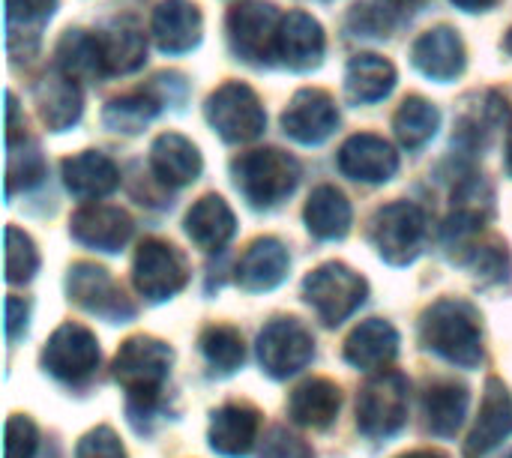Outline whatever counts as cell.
Masks as SVG:
<instances>
[{"instance_id": "1", "label": "cell", "mask_w": 512, "mask_h": 458, "mask_svg": "<svg viewBox=\"0 0 512 458\" xmlns=\"http://www.w3.org/2000/svg\"><path fill=\"white\" fill-rule=\"evenodd\" d=\"M423 345L459 369H477L483 363V333L474 306L465 300H438L420 321Z\"/></svg>"}, {"instance_id": "2", "label": "cell", "mask_w": 512, "mask_h": 458, "mask_svg": "<svg viewBox=\"0 0 512 458\" xmlns=\"http://www.w3.org/2000/svg\"><path fill=\"white\" fill-rule=\"evenodd\" d=\"M171 363H174V351L153 336H132L120 345L111 372L114 381L126 390L132 414L144 417L156 411Z\"/></svg>"}, {"instance_id": "3", "label": "cell", "mask_w": 512, "mask_h": 458, "mask_svg": "<svg viewBox=\"0 0 512 458\" xmlns=\"http://www.w3.org/2000/svg\"><path fill=\"white\" fill-rule=\"evenodd\" d=\"M300 174H303L300 162L291 153L276 150V147L249 150L231 162L234 186L258 210H270L282 204L297 189Z\"/></svg>"}, {"instance_id": "4", "label": "cell", "mask_w": 512, "mask_h": 458, "mask_svg": "<svg viewBox=\"0 0 512 458\" xmlns=\"http://www.w3.org/2000/svg\"><path fill=\"white\" fill-rule=\"evenodd\" d=\"M303 297L327 327H339L366 303L369 282L348 264L330 261L303 279Z\"/></svg>"}, {"instance_id": "5", "label": "cell", "mask_w": 512, "mask_h": 458, "mask_svg": "<svg viewBox=\"0 0 512 458\" xmlns=\"http://www.w3.org/2000/svg\"><path fill=\"white\" fill-rule=\"evenodd\" d=\"M408 423V378L384 369L372 375L357 396V429L369 441H384Z\"/></svg>"}, {"instance_id": "6", "label": "cell", "mask_w": 512, "mask_h": 458, "mask_svg": "<svg viewBox=\"0 0 512 458\" xmlns=\"http://www.w3.org/2000/svg\"><path fill=\"white\" fill-rule=\"evenodd\" d=\"M204 117L219 138L228 144H246L264 135L267 114L258 93L243 81H225L216 93H210L204 105Z\"/></svg>"}, {"instance_id": "7", "label": "cell", "mask_w": 512, "mask_h": 458, "mask_svg": "<svg viewBox=\"0 0 512 458\" xmlns=\"http://www.w3.org/2000/svg\"><path fill=\"white\" fill-rule=\"evenodd\" d=\"M426 213L411 201L387 204L372 219V243L390 267H408L420 258L426 243Z\"/></svg>"}, {"instance_id": "8", "label": "cell", "mask_w": 512, "mask_h": 458, "mask_svg": "<svg viewBox=\"0 0 512 458\" xmlns=\"http://www.w3.org/2000/svg\"><path fill=\"white\" fill-rule=\"evenodd\" d=\"M132 282H135V288H138V294L144 300L162 303V300H171L174 294H180L186 288V282H189V264L180 255L177 246L150 237L135 252Z\"/></svg>"}, {"instance_id": "9", "label": "cell", "mask_w": 512, "mask_h": 458, "mask_svg": "<svg viewBox=\"0 0 512 458\" xmlns=\"http://www.w3.org/2000/svg\"><path fill=\"white\" fill-rule=\"evenodd\" d=\"M99 342L84 324H60L42 348V369L63 384H84L99 369Z\"/></svg>"}, {"instance_id": "10", "label": "cell", "mask_w": 512, "mask_h": 458, "mask_svg": "<svg viewBox=\"0 0 512 458\" xmlns=\"http://www.w3.org/2000/svg\"><path fill=\"white\" fill-rule=\"evenodd\" d=\"M282 12L270 3H243L228 12V42L246 63H273Z\"/></svg>"}, {"instance_id": "11", "label": "cell", "mask_w": 512, "mask_h": 458, "mask_svg": "<svg viewBox=\"0 0 512 458\" xmlns=\"http://www.w3.org/2000/svg\"><path fill=\"white\" fill-rule=\"evenodd\" d=\"M312 357H315V339L297 318H276L258 336L261 369L276 381L303 372L312 363Z\"/></svg>"}, {"instance_id": "12", "label": "cell", "mask_w": 512, "mask_h": 458, "mask_svg": "<svg viewBox=\"0 0 512 458\" xmlns=\"http://www.w3.org/2000/svg\"><path fill=\"white\" fill-rule=\"evenodd\" d=\"M66 294L75 306H81L90 315H99L111 324H123L135 318V306L120 291V285L108 276V270L96 264H72L66 276Z\"/></svg>"}, {"instance_id": "13", "label": "cell", "mask_w": 512, "mask_h": 458, "mask_svg": "<svg viewBox=\"0 0 512 458\" xmlns=\"http://www.w3.org/2000/svg\"><path fill=\"white\" fill-rule=\"evenodd\" d=\"M339 126V108L336 99L327 90L306 87L294 93L282 114V129L300 144H321L327 141Z\"/></svg>"}, {"instance_id": "14", "label": "cell", "mask_w": 512, "mask_h": 458, "mask_svg": "<svg viewBox=\"0 0 512 458\" xmlns=\"http://www.w3.org/2000/svg\"><path fill=\"white\" fill-rule=\"evenodd\" d=\"M336 162L345 177L360 183H387L399 171V153L393 150V144L372 132L351 135L342 144Z\"/></svg>"}, {"instance_id": "15", "label": "cell", "mask_w": 512, "mask_h": 458, "mask_svg": "<svg viewBox=\"0 0 512 458\" xmlns=\"http://www.w3.org/2000/svg\"><path fill=\"white\" fill-rule=\"evenodd\" d=\"M132 219L126 210L111 207V204H90L81 207L69 219V234L96 252H120L132 240Z\"/></svg>"}, {"instance_id": "16", "label": "cell", "mask_w": 512, "mask_h": 458, "mask_svg": "<svg viewBox=\"0 0 512 458\" xmlns=\"http://www.w3.org/2000/svg\"><path fill=\"white\" fill-rule=\"evenodd\" d=\"M512 435V396L504 387V381L489 378L486 381V393H483V405H480V417L465 441V458H483L489 456L495 447H501Z\"/></svg>"}, {"instance_id": "17", "label": "cell", "mask_w": 512, "mask_h": 458, "mask_svg": "<svg viewBox=\"0 0 512 458\" xmlns=\"http://www.w3.org/2000/svg\"><path fill=\"white\" fill-rule=\"evenodd\" d=\"M324 48H327L324 27L309 12L294 9L282 18L279 39H276L279 63H285L288 69H297V72H309V69L321 66Z\"/></svg>"}, {"instance_id": "18", "label": "cell", "mask_w": 512, "mask_h": 458, "mask_svg": "<svg viewBox=\"0 0 512 458\" xmlns=\"http://www.w3.org/2000/svg\"><path fill=\"white\" fill-rule=\"evenodd\" d=\"M258 429H261V414L246 402H231L213 411L207 441H210V450L219 456L243 458L255 450Z\"/></svg>"}, {"instance_id": "19", "label": "cell", "mask_w": 512, "mask_h": 458, "mask_svg": "<svg viewBox=\"0 0 512 458\" xmlns=\"http://www.w3.org/2000/svg\"><path fill=\"white\" fill-rule=\"evenodd\" d=\"M411 60L414 66L432 78V81H453L465 72L468 66V54H465V42L453 27H435L426 30L414 48H411Z\"/></svg>"}, {"instance_id": "20", "label": "cell", "mask_w": 512, "mask_h": 458, "mask_svg": "<svg viewBox=\"0 0 512 458\" xmlns=\"http://www.w3.org/2000/svg\"><path fill=\"white\" fill-rule=\"evenodd\" d=\"M153 39L165 54H186L201 42L204 18L192 0H162L150 21Z\"/></svg>"}, {"instance_id": "21", "label": "cell", "mask_w": 512, "mask_h": 458, "mask_svg": "<svg viewBox=\"0 0 512 458\" xmlns=\"http://www.w3.org/2000/svg\"><path fill=\"white\" fill-rule=\"evenodd\" d=\"M507 120H510V102L501 93H495V90L474 93L465 99L453 141L468 147V150H483L492 144V138L498 135V129Z\"/></svg>"}, {"instance_id": "22", "label": "cell", "mask_w": 512, "mask_h": 458, "mask_svg": "<svg viewBox=\"0 0 512 458\" xmlns=\"http://www.w3.org/2000/svg\"><path fill=\"white\" fill-rule=\"evenodd\" d=\"M36 108H39L42 123L51 132H63V129L75 126L84 111L78 81L72 75H66L60 66L48 69L42 75V81L36 84Z\"/></svg>"}, {"instance_id": "23", "label": "cell", "mask_w": 512, "mask_h": 458, "mask_svg": "<svg viewBox=\"0 0 512 458\" xmlns=\"http://www.w3.org/2000/svg\"><path fill=\"white\" fill-rule=\"evenodd\" d=\"M399 357V333L390 321H363L345 342V360L360 372H384Z\"/></svg>"}, {"instance_id": "24", "label": "cell", "mask_w": 512, "mask_h": 458, "mask_svg": "<svg viewBox=\"0 0 512 458\" xmlns=\"http://www.w3.org/2000/svg\"><path fill=\"white\" fill-rule=\"evenodd\" d=\"M201 168H204V162H201L198 147L177 132L159 135L150 147V171L165 186H174V189L189 186L201 177Z\"/></svg>"}, {"instance_id": "25", "label": "cell", "mask_w": 512, "mask_h": 458, "mask_svg": "<svg viewBox=\"0 0 512 458\" xmlns=\"http://www.w3.org/2000/svg\"><path fill=\"white\" fill-rule=\"evenodd\" d=\"M63 183L78 201H99L120 186V171L105 153L84 150L63 159Z\"/></svg>"}, {"instance_id": "26", "label": "cell", "mask_w": 512, "mask_h": 458, "mask_svg": "<svg viewBox=\"0 0 512 458\" xmlns=\"http://www.w3.org/2000/svg\"><path fill=\"white\" fill-rule=\"evenodd\" d=\"M288 249L276 240V237H261L255 240L246 255L240 258L237 267V282L243 291L249 294H261V291H273L276 285H282V279L288 276Z\"/></svg>"}, {"instance_id": "27", "label": "cell", "mask_w": 512, "mask_h": 458, "mask_svg": "<svg viewBox=\"0 0 512 458\" xmlns=\"http://www.w3.org/2000/svg\"><path fill=\"white\" fill-rule=\"evenodd\" d=\"M237 231L234 210L222 195H204L186 213V234L204 252H219L231 243Z\"/></svg>"}, {"instance_id": "28", "label": "cell", "mask_w": 512, "mask_h": 458, "mask_svg": "<svg viewBox=\"0 0 512 458\" xmlns=\"http://www.w3.org/2000/svg\"><path fill=\"white\" fill-rule=\"evenodd\" d=\"M342 408V393L327 378H312L300 384L288 399V414L297 426L306 429H327Z\"/></svg>"}, {"instance_id": "29", "label": "cell", "mask_w": 512, "mask_h": 458, "mask_svg": "<svg viewBox=\"0 0 512 458\" xmlns=\"http://www.w3.org/2000/svg\"><path fill=\"white\" fill-rule=\"evenodd\" d=\"M468 402L471 393L465 384L456 381H435L426 396H423V411H426V426L438 438H453L465 417H468Z\"/></svg>"}, {"instance_id": "30", "label": "cell", "mask_w": 512, "mask_h": 458, "mask_svg": "<svg viewBox=\"0 0 512 458\" xmlns=\"http://www.w3.org/2000/svg\"><path fill=\"white\" fill-rule=\"evenodd\" d=\"M99 42V60L102 75H126L144 66L147 60V39L132 24H114L102 33H96Z\"/></svg>"}, {"instance_id": "31", "label": "cell", "mask_w": 512, "mask_h": 458, "mask_svg": "<svg viewBox=\"0 0 512 458\" xmlns=\"http://www.w3.org/2000/svg\"><path fill=\"white\" fill-rule=\"evenodd\" d=\"M426 0H363L348 12V30L354 36H393Z\"/></svg>"}, {"instance_id": "32", "label": "cell", "mask_w": 512, "mask_h": 458, "mask_svg": "<svg viewBox=\"0 0 512 458\" xmlns=\"http://www.w3.org/2000/svg\"><path fill=\"white\" fill-rule=\"evenodd\" d=\"M54 9L57 0H6V30L12 57H30L36 51L39 33L54 15Z\"/></svg>"}, {"instance_id": "33", "label": "cell", "mask_w": 512, "mask_h": 458, "mask_svg": "<svg viewBox=\"0 0 512 458\" xmlns=\"http://www.w3.org/2000/svg\"><path fill=\"white\" fill-rule=\"evenodd\" d=\"M393 87H396V66L387 57L357 54L348 63L345 90H348V99L351 102H360V105L381 102L384 96H390Z\"/></svg>"}, {"instance_id": "34", "label": "cell", "mask_w": 512, "mask_h": 458, "mask_svg": "<svg viewBox=\"0 0 512 458\" xmlns=\"http://www.w3.org/2000/svg\"><path fill=\"white\" fill-rule=\"evenodd\" d=\"M306 228L318 240H342L351 231V204L336 186H318L306 201Z\"/></svg>"}, {"instance_id": "35", "label": "cell", "mask_w": 512, "mask_h": 458, "mask_svg": "<svg viewBox=\"0 0 512 458\" xmlns=\"http://www.w3.org/2000/svg\"><path fill=\"white\" fill-rule=\"evenodd\" d=\"M438 126H441V114H438V108H435L429 99H423V96H408V99L399 105L396 117H393L396 138H399L402 147H408V150H420L426 141H432L435 132H438Z\"/></svg>"}, {"instance_id": "36", "label": "cell", "mask_w": 512, "mask_h": 458, "mask_svg": "<svg viewBox=\"0 0 512 458\" xmlns=\"http://www.w3.org/2000/svg\"><path fill=\"white\" fill-rule=\"evenodd\" d=\"M162 108V99L153 93H129L120 99H111L102 111V123L111 132H123V135H135L141 132Z\"/></svg>"}, {"instance_id": "37", "label": "cell", "mask_w": 512, "mask_h": 458, "mask_svg": "<svg viewBox=\"0 0 512 458\" xmlns=\"http://www.w3.org/2000/svg\"><path fill=\"white\" fill-rule=\"evenodd\" d=\"M57 66L66 75H72L75 81L99 78L102 75V60H99L96 36L84 33V30H66L60 45H57Z\"/></svg>"}, {"instance_id": "38", "label": "cell", "mask_w": 512, "mask_h": 458, "mask_svg": "<svg viewBox=\"0 0 512 458\" xmlns=\"http://www.w3.org/2000/svg\"><path fill=\"white\" fill-rule=\"evenodd\" d=\"M198 345H201L204 360H207L216 372H222V375L237 372V369L243 366V360H246L243 336H240L234 327H228V324H213V327H207V330L201 333Z\"/></svg>"}, {"instance_id": "39", "label": "cell", "mask_w": 512, "mask_h": 458, "mask_svg": "<svg viewBox=\"0 0 512 458\" xmlns=\"http://www.w3.org/2000/svg\"><path fill=\"white\" fill-rule=\"evenodd\" d=\"M462 267H468L483 285H495V282H507L510 279V249L501 240H489V243H474L462 258Z\"/></svg>"}, {"instance_id": "40", "label": "cell", "mask_w": 512, "mask_h": 458, "mask_svg": "<svg viewBox=\"0 0 512 458\" xmlns=\"http://www.w3.org/2000/svg\"><path fill=\"white\" fill-rule=\"evenodd\" d=\"M45 177V159L39 153L36 144H21V150L15 144H9V168H6V195L12 198L18 189H33L39 186Z\"/></svg>"}, {"instance_id": "41", "label": "cell", "mask_w": 512, "mask_h": 458, "mask_svg": "<svg viewBox=\"0 0 512 458\" xmlns=\"http://www.w3.org/2000/svg\"><path fill=\"white\" fill-rule=\"evenodd\" d=\"M39 270V252L36 243L15 225L6 228V282L24 285Z\"/></svg>"}, {"instance_id": "42", "label": "cell", "mask_w": 512, "mask_h": 458, "mask_svg": "<svg viewBox=\"0 0 512 458\" xmlns=\"http://www.w3.org/2000/svg\"><path fill=\"white\" fill-rule=\"evenodd\" d=\"M39 450V429L33 426L30 417L24 414H12L6 420V444H3V456L6 458H33Z\"/></svg>"}, {"instance_id": "43", "label": "cell", "mask_w": 512, "mask_h": 458, "mask_svg": "<svg viewBox=\"0 0 512 458\" xmlns=\"http://www.w3.org/2000/svg\"><path fill=\"white\" fill-rule=\"evenodd\" d=\"M75 458H129L120 438L114 435V429L108 426H99L93 432H87L78 447H75Z\"/></svg>"}, {"instance_id": "44", "label": "cell", "mask_w": 512, "mask_h": 458, "mask_svg": "<svg viewBox=\"0 0 512 458\" xmlns=\"http://www.w3.org/2000/svg\"><path fill=\"white\" fill-rule=\"evenodd\" d=\"M261 458H315V453H312V447L306 441H300L297 435H291L285 426H276L264 438Z\"/></svg>"}, {"instance_id": "45", "label": "cell", "mask_w": 512, "mask_h": 458, "mask_svg": "<svg viewBox=\"0 0 512 458\" xmlns=\"http://www.w3.org/2000/svg\"><path fill=\"white\" fill-rule=\"evenodd\" d=\"M27 318H30V306L21 297H9L6 300V339L15 342L24 330H27Z\"/></svg>"}, {"instance_id": "46", "label": "cell", "mask_w": 512, "mask_h": 458, "mask_svg": "<svg viewBox=\"0 0 512 458\" xmlns=\"http://www.w3.org/2000/svg\"><path fill=\"white\" fill-rule=\"evenodd\" d=\"M459 9H465V12H486V9H492L498 0H453Z\"/></svg>"}, {"instance_id": "47", "label": "cell", "mask_w": 512, "mask_h": 458, "mask_svg": "<svg viewBox=\"0 0 512 458\" xmlns=\"http://www.w3.org/2000/svg\"><path fill=\"white\" fill-rule=\"evenodd\" d=\"M399 458H447L444 453H438V450H417V453H405V456Z\"/></svg>"}, {"instance_id": "48", "label": "cell", "mask_w": 512, "mask_h": 458, "mask_svg": "<svg viewBox=\"0 0 512 458\" xmlns=\"http://www.w3.org/2000/svg\"><path fill=\"white\" fill-rule=\"evenodd\" d=\"M507 174L512 177V129L510 135H507Z\"/></svg>"}, {"instance_id": "49", "label": "cell", "mask_w": 512, "mask_h": 458, "mask_svg": "<svg viewBox=\"0 0 512 458\" xmlns=\"http://www.w3.org/2000/svg\"><path fill=\"white\" fill-rule=\"evenodd\" d=\"M504 51H507V54H512V27L507 30V36H504Z\"/></svg>"}, {"instance_id": "50", "label": "cell", "mask_w": 512, "mask_h": 458, "mask_svg": "<svg viewBox=\"0 0 512 458\" xmlns=\"http://www.w3.org/2000/svg\"><path fill=\"white\" fill-rule=\"evenodd\" d=\"M504 458H512V453H510V456H504Z\"/></svg>"}]
</instances>
